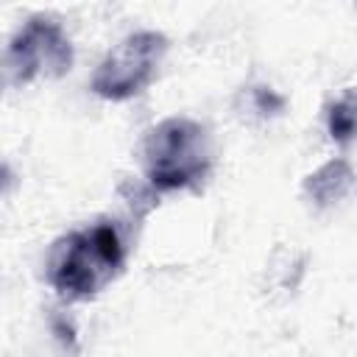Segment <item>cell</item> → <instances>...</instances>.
<instances>
[{
	"mask_svg": "<svg viewBox=\"0 0 357 357\" xmlns=\"http://www.w3.org/2000/svg\"><path fill=\"white\" fill-rule=\"evenodd\" d=\"M354 187V170L346 159H329L326 165H321L315 173H310L304 178V192L318 204V206H329L340 198H346Z\"/></svg>",
	"mask_w": 357,
	"mask_h": 357,
	"instance_id": "obj_5",
	"label": "cell"
},
{
	"mask_svg": "<svg viewBox=\"0 0 357 357\" xmlns=\"http://www.w3.org/2000/svg\"><path fill=\"white\" fill-rule=\"evenodd\" d=\"M126 262V245L114 223L100 220L59 237L47 257L50 287L70 298L86 301L117 279Z\"/></svg>",
	"mask_w": 357,
	"mask_h": 357,
	"instance_id": "obj_1",
	"label": "cell"
},
{
	"mask_svg": "<svg viewBox=\"0 0 357 357\" xmlns=\"http://www.w3.org/2000/svg\"><path fill=\"white\" fill-rule=\"evenodd\" d=\"M326 128H329V137L337 142V145H346L357 137V92L354 89H346L326 112Z\"/></svg>",
	"mask_w": 357,
	"mask_h": 357,
	"instance_id": "obj_6",
	"label": "cell"
},
{
	"mask_svg": "<svg viewBox=\"0 0 357 357\" xmlns=\"http://www.w3.org/2000/svg\"><path fill=\"white\" fill-rule=\"evenodd\" d=\"M6 81L22 86L39 78H61L73 67V45L50 17H31L6 47Z\"/></svg>",
	"mask_w": 357,
	"mask_h": 357,
	"instance_id": "obj_4",
	"label": "cell"
},
{
	"mask_svg": "<svg viewBox=\"0 0 357 357\" xmlns=\"http://www.w3.org/2000/svg\"><path fill=\"white\" fill-rule=\"evenodd\" d=\"M254 103H257V109H259L262 114H276V112L284 106V100H282L276 92L265 89V86H254Z\"/></svg>",
	"mask_w": 357,
	"mask_h": 357,
	"instance_id": "obj_7",
	"label": "cell"
},
{
	"mask_svg": "<svg viewBox=\"0 0 357 357\" xmlns=\"http://www.w3.org/2000/svg\"><path fill=\"white\" fill-rule=\"evenodd\" d=\"M145 176L156 190H184L198 184L212 167V137L190 117L156 123L142 142Z\"/></svg>",
	"mask_w": 357,
	"mask_h": 357,
	"instance_id": "obj_2",
	"label": "cell"
},
{
	"mask_svg": "<svg viewBox=\"0 0 357 357\" xmlns=\"http://www.w3.org/2000/svg\"><path fill=\"white\" fill-rule=\"evenodd\" d=\"M167 56V36L137 31L114 45L92 75V92L103 100H128L139 95L159 73Z\"/></svg>",
	"mask_w": 357,
	"mask_h": 357,
	"instance_id": "obj_3",
	"label": "cell"
}]
</instances>
